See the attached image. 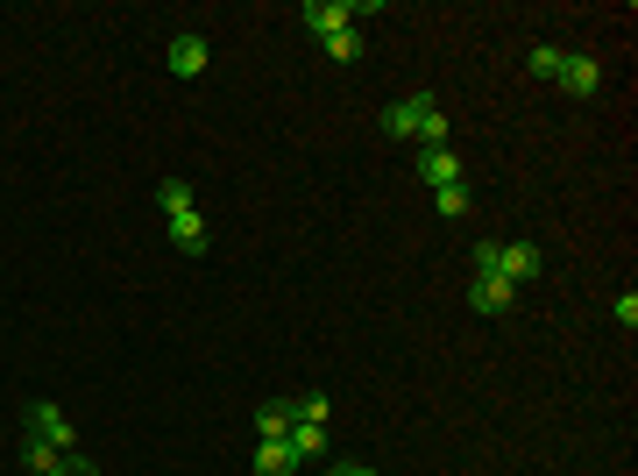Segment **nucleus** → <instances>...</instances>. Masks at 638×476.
<instances>
[{
  "label": "nucleus",
  "mask_w": 638,
  "mask_h": 476,
  "mask_svg": "<svg viewBox=\"0 0 638 476\" xmlns=\"http://www.w3.org/2000/svg\"><path fill=\"white\" fill-rule=\"evenodd\" d=\"M255 476H298V455L284 441H255Z\"/></svg>",
  "instance_id": "obj_12"
},
{
  "label": "nucleus",
  "mask_w": 638,
  "mask_h": 476,
  "mask_svg": "<svg viewBox=\"0 0 638 476\" xmlns=\"http://www.w3.org/2000/svg\"><path fill=\"white\" fill-rule=\"evenodd\" d=\"M327 476H341V469H327Z\"/></svg>",
  "instance_id": "obj_21"
},
{
  "label": "nucleus",
  "mask_w": 638,
  "mask_h": 476,
  "mask_svg": "<svg viewBox=\"0 0 638 476\" xmlns=\"http://www.w3.org/2000/svg\"><path fill=\"white\" fill-rule=\"evenodd\" d=\"M319 50H327L333 65H355V57H362V29H333V36L319 43Z\"/></svg>",
  "instance_id": "obj_13"
},
{
  "label": "nucleus",
  "mask_w": 638,
  "mask_h": 476,
  "mask_svg": "<svg viewBox=\"0 0 638 476\" xmlns=\"http://www.w3.org/2000/svg\"><path fill=\"white\" fill-rule=\"evenodd\" d=\"M560 57H568V50H554V43H532V50H525V71H532V79H554Z\"/></svg>",
  "instance_id": "obj_15"
},
{
  "label": "nucleus",
  "mask_w": 638,
  "mask_h": 476,
  "mask_svg": "<svg viewBox=\"0 0 638 476\" xmlns=\"http://www.w3.org/2000/svg\"><path fill=\"white\" fill-rule=\"evenodd\" d=\"M206 36H171V71H178V79H200V71H206Z\"/></svg>",
  "instance_id": "obj_8"
},
{
  "label": "nucleus",
  "mask_w": 638,
  "mask_h": 476,
  "mask_svg": "<svg viewBox=\"0 0 638 476\" xmlns=\"http://www.w3.org/2000/svg\"><path fill=\"white\" fill-rule=\"evenodd\" d=\"M468 306H476V314H511V306H519V285H504V277H468Z\"/></svg>",
  "instance_id": "obj_5"
},
{
  "label": "nucleus",
  "mask_w": 638,
  "mask_h": 476,
  "mask_svg": "<svg viewBox=\"0 0 638 476\" xmlns=\"http://www.w3.org/2000/svg\"><path fill=\"white\" fill-rule=\"evenodd\" d=\"M433 206H440V220H462V214H468V185H440Z\"/></svg>",
  "instance_id": "obj_17"
},
{
  "label": "nucleus",
  "mask_w": 638,
  "mask_h": 476,
  "mask_svg": "<svg viewBox=\"0 0 638 476\" xmlns=\"http://www.w3.org/2000/svg\"><path fill=\"white\" fill-rule=\"evenodd\" d=\"M554 79H560V86H568V93H574V100H589V93H603V65H596V57H582V50H574V57H560V71H554Z\"/></svg>",
  "instance_id": "obj_4"
},
{
  "label": "nucleus",
  "mask_w": 638,
  "mask_h": 476,
  "mask_svg": "<svg viewBox=\"0 0 638 476\" xmlns=\"http://www.w3.org/2000/svg\"><path fill=\"white\" fill-rule=\"evenodd\" d=\"M419 178H425V185H462V157H454V150H419Z\"/></svg>",
  "instance_id": "obj_9"
},
{
  "label": "nucleus",
  "mask_w": 638,
  "mask_h": 476,
  "mask_svg": "<svg viewBox=\"0 0 638 476\" xmlns=\"http://www.w3.org/2000/svg\"><path fill=\"white\" fill-rule=\"evenodd\" d=\"M298 22H306L312 36L327 43L333 29H355V14H348V0H341V8H333V0H306V8H298Z\"/></svg>",
  "instance_id": "obj_6"
},
{
  "label": "nucleus",
  "mask_w": 638,
  "mask_h": 476,
  "mask_svg": "<svg viewBox=\"0 0 638 476\" xmlns=\"http://www.w3.org/2000/svg\"><path fill=\"white\" fill-rule=\"evenodd\" d=\"M171 242L185 249V257H206V220H200V206H192V214H171Z\"/></svg>",
  "instance_id": "obj_11"
},
{
  "label": "nucleus",
  "mask_w": 638,
  "mask_h": 476,
  "mask_svg": "<svg viewBox=\"0 0 638 476\" xmlns=\"http://www.w3.org/2000/svg\"><path fill=\"white\" fill-rule=\"evenodd\" d=\"M341 476H376V469H369V463H348V469H341Z\"/></svg>",
  "instance_id": "obj_20"
},
{
  "label": "nucleus",
  "mask_w": 638,
  "mask_h": 476,
  "mask_svg": "<svg viewBox=\"0 0 638 476\" xmlns=\"http://www.w3.org/2000/svg\"><path fill=\"white\" fill-rule=\"evenodd\" d=\"M29 441H50L57 455H71V420L50 406V398H36V406H29Z\"/></svg>",
  "instance_id": "obj_3"
},
{
  "label": "nucleus",
  "mask_w": 638,
  "mask_h": 476,
  "mask_svg": "<svg viewBox=\"0 0 638 476\" xmlns=\"http://www.w3.org/2000/svg\"><path fill=\"white\" fill-rule=\"evenodd\" d=\"M284 449H292V455H298V469H306V463H319V455H327V427H312V420H298V427H292V434H284Z\"/></svg>",
  "instance_id": "obj_10"
},
{
  "label": "nucleus",
  "mask_w": 638,
  "mask_h": 476,
  "mask_svg": "<svg viewBox=\"0 0 638 476\" xmlns=\"http://www.w3.org/2000/svg\"><path fill=\"white\" fill-rule=\"evenodd\" d=\"M22 463H29V469H36V476H50L57 463H65V455H57V449H50V441H29V434H22Z\"/></svg>",
  "instance_id": "obj_16"
},
{
  "label": "nucleus",
  "mask_w": 638,
  "mask_h": 476,
  "mask_svg": "<svg viewBox=\"0 0 638 476\" xmlns=\"http://www.w3.org/2000/svg\"><path fill=\"white\" fill-rule=\"evenodd\" d=\"M50 476H100V469H93V463H86V455H65V463H57Z\"/></svg>",
  "instance_id": "obj_19"
},
{
  "label": "nucleus",
  "mask_w": 638,
  "mask_h": 476,
  "mask_svg": "<svg viewBox=\"0 0 638 476\" xmlns=\"http://www.w3.org/2000/svg\"><path fill=\"white\" fill-rule=\"evenodd\" d=\"M546 271V249L539 242H497V277L504 285H525V277Z\"/></svg>",
  "instance_id": "obj_1"
},
{
  "label": "nucleus",
  "mask_w": 638,
  "mask_h": 476,
  "mask_svg": "<svg viewBox=\"0 0 638 476\" xmlns=\"http://www.w3.org/2000/svg\"><path fill=\"white\" fill-rule=\"evenodd\" d=\"M298 427V398H270V406H255V434L263 441H284Z\"/></svg>",
  "instance_id": "obj_7"
},
{
  "label": "nucleus",
  "mask_w": 638,
  "mask_h": 476,
  "mask_svg": "<svg viewBox=\"0 0 638 476\" xmlns=\"http://www.w3.org/2000/svg\"><path fill=\"white\" fill-rule=\"evenodd\" d=\"M433 107H440L433 93H405V100H390V107H384V128H390V136H412V143H419V128H425V114H433Z\"/></svg>",
  "instance_id": "obj_2"
},
{
  "label": "nucleus",
  "mask_w": 638,
  "mask_h": 476,
  "mask_svg": "<svg viewBox=\"0 0 638 476\" xmlns=\"http://www.w3.org/2000/svg\"><path fill=\"white\" fill-rule=\"evenodd\" d=\"M611 320H617V327H625V335H631V327H638V292H617V306H611Z\"/></svg>",
  "instance_id": "obj_18"
},
{
  "label": "nucleus",
  "mask_w": 638,
  "mask_h": 476,
  "mask_svg": "<svg viewBox=\"0 0 638 476\" xmlns=\"http://www.w3.org/2000/svg\"><path fill=\"white\" fill-rule=\"evenodd\" d=\"M157 206H163V220H171V214H192V185H185V178H163V185H157Z\"/></svg>",
  "instance_id": "obj_14"
}]
</instances>
